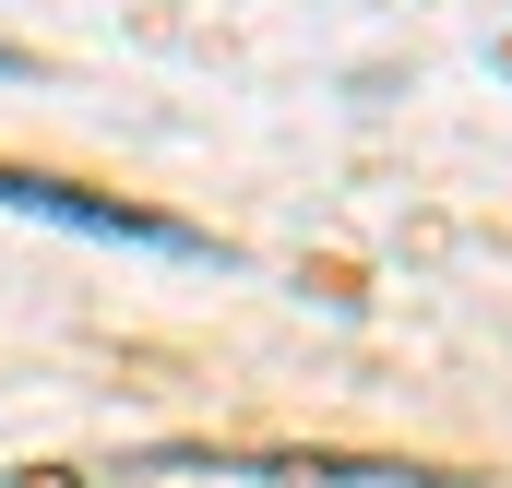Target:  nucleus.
Wrapping results in <instances>:
<instances>
[{
    "instance_id": "nucleus-1",
    "label": "nucleus",
    "mask_w": 512,
    "mask_h": 488,
    "mask_svg": "<svg viewBox=\"0 0 512 488\" xmlns=\"http://www.w3.org/2000/svg\"><path fill=\"white\" fill-rule=\"evenodd\" d=\"M0 215H48V227H72V239L167 250V262H227V250L203 239V227H179V215H143V203H96V191H72V179H36V167H0Z\"/></svg>"
}]
</instances>
